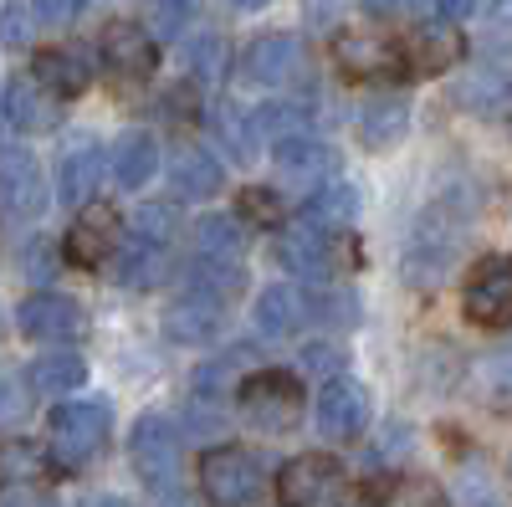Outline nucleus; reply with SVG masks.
Returning <instances> with one entry per match:
<instances>
[{"label":"nucleus","mask_w":512,"mask_h":507,"mask_svg":"<svg viewBox=\"0 0 512 507\" xmlns=\"http://www.w3.org/2000/svg\"><path fill=\"white\" fill-rule=\"evenodd\" d=\"M472 216H477V200L461 195V190H441L425 200V210L410 226V241H405V257H400V272L410 287H441L466 246V231H472Z\"/></svg>","instance_id":"1"},{"label":"nucleus","mask_w":512,"mask_h":507,"mask_svg":"<svg viewBox=\"0 0 512 507\" xmlns=\"http://www.w3.org/2000/svg\"><path fill=\"white\" fill-rule=\"evenodd\" d=\"M108 431H113V410L103 400H72V405H57L52 410L47 451H52L57 467L77 472V467H88V461L103 456Z\"/></svg>","instance_id":"2"},{"label":"nucleus","mask_w":512,"mask_h":507,"mask_svg":"<svg viewBox=\"0 0 512 507\" xmlns=\"http://www.w3.org/2000/svg\"><path fill=\"white\" fill-rule=\"evenodd\" d=\"M241 415L251 420L262 436H282L297 426L303 415V379L292 369H262L241 385Z\"/></svg>","instance_id":"3"},{"label":"nucleus","mask_w":512,"mask_h":507,"mask_svg":"<svg viewBox=\"0 0 512 507\" xmlns=\"http://www.w3.org/2000/svg\"><path fill=\"white\" fill-rule=\"evenodd\" d=\"M200 487H205V502L210 507H256L262 502V461L241 446H216L205 451L200 461Z\"/></svg>","instance_id":"4"},{"label":"nucleus","mask_w":512,"mask_h":507,"mask_svg":"<svg viewBox=\"0 0 512 507\" xmlns=\"http://www.w3.org/2000/svg\"><path fill=\"white\" fill-rule=\"evenodd\" d=\"M344 487H349L344 467H338L333 456H318V451L292 456L287 467L277 472L282 507H338L344 502Z\"/></svg>","instance_id":"5"},{"label":"nucleus","mask_w":512,"mask_h":507,"mask_svg":"<svg viewBox=\"0 0 512 507\" xmlns=\"http://www.w3.org/2000/svg\"><path fill=\"white\" fill-rule=\"evenodd\" d=\"M128 456H134V472L154 492H169L180 482V431H175V420L144 415L134 426V436H128Z\"/></svg>","instance_id":"6"},{"label":"nucleus","mask_w":512,"mask_h":507,"mask_svg":"<svg viewBox=\"0 0 512 507\" xmlns=\"http://www.w3.org/2000/svg\"><path fill=\"white\" fill-rule=\"evenodd\" d=\"M461 308L482 328H507L512 323V257L507 251H492V257H482L472 267L466 292H461Z\"/></svg>","instance_id":"7"},{"label":"nucleus","mask_w":512,"mask_h":507,"mask_svg":"<svg viewBox=\"0 0 512 507\" xmlns=\"http://www.w3.org/2000/svg\"><path fill=\"white\" fill-rule=\"evenodd\" d=\"M272 251H277V267L292 272V277H303V282H328L338 272V241L318 221L282 226V236H277Z\"/></svg>","instance_id":"8"},{"label":"nucleus","mask_w":512,"mask_h":507,"mask_svg":"<svg viewBox=\"0 0 512 507\" xmlns=\"http://www.w3.org/2000/svg\"><path fill=\"white\" fill-rule=\"evenodd\" d=\"M313 420H318L323 441H354V436H364V426H369V395H364V385L333 374L328 385L318 390V400H313Z\"/></svg>","instance_id":"9"},{"label":"nucleus","mask_w":512,"mask_h":507,"mask_svg":"<svg viewBox=\"0 0 512 507\" xmlns=\"http://www.w3.org/2000/svg\"><path fill=\"white\" fill-rule=\"evenodd\" d=\"M297 67H303V41H297L292 31L256 36L246 47V57H241V77L251 82V88H282V82L297 77Z\"/></svg>","instance_id":"10"},{"label":"nucleus","mask_w":512,"mask_h":507,"mask_svg":"<svg viewBox=\"0 0 512 507\" xmlns=\"http://www.w3.org/2000/svg\"><path fill=\"white\" fill-rule=\"evenodd\" d=\"M323 313H328V298H318L308 287H267L256 298V328L267 338H292L297 328H308Z\"/></svg>","instance_id":"11"},{"label":"nucleus","mask_w":512,"mask_h":507,"mask_svg":"<svg viewBox=\"0 0 512 507\" xmlns=\"http://www.w3.org/2000/svg\"><path fill=\"white\" fill-rule=\"evenodd\" d=\"M16 323L31 344H72V338H82V328H88L82 323V308L72 298H62V292H36V298H26Z\"/></svg>","instance_id":"12"},{"label":"nucleus","mask_w":512,"mask_h":507,"mask_svg":"<svg viewBox=\"0 0 512 507\" xmlns=\"http://www.w3.org/2000/svg\"><path fill=\"white\" fill-rule=\"evenodd\" d=\"M221 328H226V298H216V292H205V287H190L185 298H175L164 313V333L175 338V344H210Z\"/></svg>","instance_id":"13"},{"label":"nucleus","mask_w":512,"mask_h":507,"mask_svg":"<svg viewBox=\"0 0 512 507\" xmlns=\"http://www.w3.org/2000/svg\"><path fill=\"white\" fill-rule=\"evenodd\" d=\"M400 52H405V72L410 77H441V72H451L461 62L466 41H461V31L451 21H425V26L410 31V41Z\"/></svg>","instance_id":"14"},{"label":"nucleus","mask_w":512,"mask_h":507,"mask_svg":"<svg viewBox=\"0 0 512 507\" xmlns=\"http://www.w3.org/2000/svg\"><path fill=\"white\" fill-rule=\"evenodd\" d=\"M333 57L349 77H400L405 72V52L395 41H384L379 31H344L333 41Z\"/></svg>","instance_id":"15"},{"label":"nucleus","mask_w":512,"mask_h":507,"mask_svg":"<svg viewBox=\"0 0 512 507\" xmlns=\"http://www.w3.org/2000/svg\"><path fill=\"white\" fill-rule=\"evenodd\" d=\"M123 246V226L108 205H93V210H82V216L72 221L67 231V262L77 267H103L113 262V251Z\"/></svg>","instance_id":"16"},{"label":"nucleus","mask_w":512,"mask_h":507,"mask_svg":"<svg viewBox=\"0 0 512 507\" xmlns=\"http://www.w3.org/2000/svg\"><path fill=\"white\" fill-rule=\"evenodd\" d=\"M0 200H6L11 216L31 221L47 205V190H41V169L26 149H0Z\"/></svg>","instance_id":"17"},{"label":"nucleus","mask_w":512,"mask_h":507,"mask_svg":"<svg viewBox=\"0 0 512 507\" xmlns=\"http://www.w3.org/2000/svg\"><path fill=\"white\" fill-rule=\"evenodd\" d=\"M103 62L118 72V77H134L144 82L154 67H159V47H154V36L134 21H113L103 31Z\"/></svg>","instance_id":"18"},{"label":"nucleus","mask_w":512,"mask_h":507,"mask_svg":"<svg viewBox=\"0 0 512 507\" xmlns=\"http://www.w3.org/2000/svg\"><path fill=\"white\" fill-rule=\"evenodd\" d=\"M272 164L282 180H297V185H323L333 169H338V154L313 139V134H292V139H277L272 144Z\"/></svg>","instance_id":"19"},{"label":"nucleus","mask_w":512,"mask_h":507,"mask_svg":"<svg viewBox=\"0 0 512 507\" xmlns=\"http://www.w3.org/2000/svg\"><path fill=\"white\" fill-rule=\"evenodd\" d=\"M221 185H226V169L216 154H205V149L169 154V195L175 200H210V195H221Z\"/></svg>","instance_id":"20"},{"label":"nucleus","mask_w":512,"mask_h":507,"mask_svg":"<svg viewBox=\"0 0 512 507\" xmlns=\"http://www.w3.org/2000/svg\"><path fill=\"white\" fill-rule=\"evenodd\" d=\"M57 93L52 88H41L36 77H16L11 88H6V123L21 134H47L57 129Z\"/></svg>","instance_id":"21"},{"label":"nucleus","mask_w":512,"mask_h":507,"mask_svg":"<svg viewBox=\"0 0 512 507\" xmlns=\"http://www.w3.org/2000/svg\"><path fill=\"white\" fill-rule=\"evenodd\" d=\"M36 82L52 88L57 98H77V93H88V82H93V57L82 47H52V52L36 57Z\"/></svg>","instance_id":"22"},{"label":"nucleus","mask_w":512,"mask_h":507,"mask_svg":"<svg viewBox=\"0 0 512 507\" xmlns=\"http://www.w3.org/2000/svg\"><path fill=\"white\" fill-rule=\"evenodd\" d=\"M103 185V149L98 144H77L62 154V169H57V200L62 205H88Z\"/></svg>","instance_id":"23"},{"label":"nucleus","mask_w":512,"mask_h":507,"mask_svg":"<svg viewBox=\"0 0 512 507\" xmlns=\"http://www.w3.org/2000/svg\"><path fill=\"white\" fill-rule=\"evenodd\" d=\"M246 257V231L236 216H205L195 226V262L200 267H241Z\"/></svg>","instance_id":"24"},{"label":"nucleus","mask_w":512,"mask_h":507,"mask_svg":"<svg viewBox=\"0 0 512 507\" xmlns=\"http://www.w3.org/2000/svg\"><path fill=\"white\" fill-rule=\"evenodd\" d=\"M154 169H159V144H154V134L128 129V134L113 144V180H118L123 190H144V185L154 180Z\"/></svg>","instance_id":"25"},{"label":"nucleus","mask_w":512,"mask_h":507,"mask_svg":"<svg viewBox=\"0 0 512 507\" xmlns=\"http://www.w3.org/2000/svg\"><path fill=\"white\" fill-rule=\"evenodd\" d=\"M164 272H169L164 246H154L144 236H128L113 251V282H123V287H154V282H164Z\"/></svg>","instance_id":"26"},{"label":"nucleus","mask_w":512,"mask_h":507,"mask_svg":"<svg viewBox=\"0 0 512 507\" xmlns=\"http://www.w3.org/2000/svg\"><path fill=\"white\" fill-rule=\"evenodd\" d=\"M210 134L226 144L231 159H256V144H262L256 113H246V108H236V103H216V108H210Z\"/></svg>","instance_id":"27"},{"label":"nucleus","mask_w":512,"mask_h":507,"mask_svg":"<svg viewBox=\"0 0 512 507\" xmlns=\"http://www.w3.org/2000/svg\"><path fill=\"white\" fill-rule=\"evenodd\" d=\"M405 129H410V103H405V98H374V103L364 108V118H359V139H364L369 149L400 144Z\"/></svg>","instance_id":"28"},{"label":"nucleus","mask_w":512,"mask_h":507,"mask_svg":"<svg viewBox=\"0 0 512 507\" xmlns=\"http://www.w3.org/2000/svg\"><path fill=\"white\" fill-rule=\"evenodd\" d=\"M359 216V190L349 180H323L313 195H308V221L338 231V226H349Z\"/></svg>","instance_id":"29"},{"label":"nucleus","mask_w":512,"mask_h":507,"mask_svg":"<svg viewBox=\"0 0 512 507\" xmlns=\"http://www.w3.org/2000/svg\"><path fill=\"white\" fill-rule=\"evenodd\" d=\"M82 379H88V364H82L77 354H47V359L31 364V390L36 395H52V400L82 390Z\"/></svg>","instance_id":"30"},{"label":"nucleus","mask_w":512,"mask_h":507,"mask_svg":"<svg viewBox=\"0 0 512 507\" xmlns=\"http://www.w3.org/2000/svg\"><path fill=\"white\" fill-rule=\"evenodd\" d=\"M379 507H446V492L431 477H390L379 492Z\"/></svg>","instance_id":"31"},{"label":"nucleus","mask_w":512,"mask_h":507,"mask_svg":"<svg viewBox=\"0 0 512 507\" xmlns=\"http://www.w3.org/2000/svg\"><path fill=\"white\" fill-rule=\"evenodd\" d=\"M36 31H47L36 16V0H6V11H0V47L21 52L36 41Z\"/></svg>","instance_id":"32"},{"label":"nucleus","mask_w":512,"mask_h":507,"mask_svg":"<svg viewBox=\"0 0 512 507\" xmlns=\"http://www.w3.org/2000/svg\"><path fill=\"white\" fill-rule=\"evenodd\" d=\"M308 123L313 113L303 103H267V108H256V129H262V139H292V134H308Z\"/></svg>","instance_id":"33"},{"label":"nucleus","mask_w":512,"mask_h":507,"mask_svg":"<svg viewBox=\"0 0 512 507\" xmlns=\"http://www.w3.org/2000/svg\"><path fill=\"white\" fill-rule=\"evenodd\" d=\"M134 236H144V241H154V246H169L180 236V210L175 205H139V216H134Z\"/></svg>","instance_id":"34"},{"label":"nucleus","mask_w":512,"mask_h":507,"mask_svg":"<svg viewBox=\"0 0 512 507\" xmlns=\"http://www.w3.org/2000/svg\"><path fill=\"white\" fill-rule=\"evenodd\" d=\"M477 47H482L487 57H507V52H512V0H497V6H492Z\"/></svg>","instance_id":"35"},{"label":"nucleus","mask_w":512,"mask_h":507,"mask_svg":"<svg viewBox=\"0 0 512 507\" xmlns=\"http://www.w3.org/2000/svg\"><path fill=\"white\" fill-rule=\"evenodd\" d=\"M461 507H502V497H497L487 467H477V461L461 472Z\"/></svg>","instance_id":"36"},{"label":"nucleus","mask_w":512,"mask_h":507,"mask_svg":"<svg viewBox=\"0 0 512 507\" xmlns=\"http://www.w3.org/2000/svg\"><path fill=\"white\" fill-rule=\"evenodd\" d=\"M195 72H200L205 82H216V77L226 72V41H221V36H200V41H195Z\"/></svg>","instance_id":"37"},{"label":"nucleus","mask_w":512,"mask_h":507,"mask_svg":"<svg viewBox=\"0 0 512 507\" xmlns=\"http://www.w3.org/2000/svg\"><path fill=\"white\" fill-rule=\"evenodd\" d=\"M26 415H31L26 385H16V379H0V426H21Z\"/></svg>","instance_id":"38"},{"label":"nucleus","mask_w":512,"mask_h":507,"mask_svg":"<svg viewBox=\"0 0 512 507\" xmlns=\"http://www.w3.org/2000/svg\"><path fill=\"white\" fill-rule=\"evenodd\" d=\"M246 216H256L262 226H277V221H282V200H277V190H246Z\"/></svg>","instance_id":"39"},{"label":"nucleus","mask_w":512,"mask_h":507,"mask_svg":"<svg viewBox=\"0 0 512 507\" xmlns=\"http://www.w3.org/2000/svg\"><path fill=\"white\" fill-rule=\"evenodd\" d=\"M154 6H159V26L169 31V36H175L200 6H205V0H154Z\"/></svg>","instance_id":"40"},{"label":"nucleus","mask_w":512,"mask_h":507,"mask_svg":"<svg viewBox=\"0 0 512 507\" xmlns=\"http://www.w3.org/2000/svg\"><path fill=\"white\" fill-rule=\"evenodd\" d=\"M487 374H492V390H497V400H507V405H512V344H507L502 354H492Z\"/></svg>","instance_id":"41"},{"label":"nucleus","mask_w":512,"mask_h":507,"mask_svg":"<svg viewBox=\"0 0 512 507\" xmlns=\"http://www.w3.org/2000/svg\"><path fill=\"white\" fill-rule=\"evenodd\" d=\"M0 507H52V497L36 487H6L0 492Z\"/></svg>","instance_id":"42"},{"label":"nucleus","mask_w":512,"mask_h":507,"mask_svg":"<svg viewBox=\"0 0 512 507\" xmlns=\"http://www.w3.org/2000/svg\"><path fill=\"white\" fill-rule=\"evenodd\" d=\"M359 6H364L369 16H379V21H390V16H405L415 0H359Z\"/></svg>","instance_id":"43"},{"label":"nucleus","mask_w":512,"mask_h":507,"mask_svg":"<svg viewBox=\"0 0 512 507\" xmlns=\"http://www.w3.org/2000/svg\"><path fill=\"white\" fill-rule=\"evenodd\" d=\"M436 6H441V21H466V16H477V6H482V0H436Z\"/></svg>","instance_id":"44"},{"label":"nucleus","mask_w":512,"mask_h":507,"mask_svg":"<svg viewBox=\"0 0 512 507\" xmlns=\"http://www.w3.org/2000/svg\"><path fill=\"white\" fill-rule=\"evenodd\" d=\"M338 359H344V354H333L328 344H313V349L303 354V364H308V369H323V374H333V369H338Z\"/></svg>","instance_id":"45"},{"label":"nucleus","mask_w":512,"mask_h":507,"mask_svg":"<svg viewBox=\"0 0 512 507\" xmlns=\"http://www.w3.org/2000/svg\"><path fill=\"white\" fill-rule=\"evenodd\" d=\"M159 507H195V497H185L180 487H169V492H159Z\"/></svg>","instance_id":"46"},{"label":"nucleus","mask_w":512,"mask_h":507,"mask_svg":"<svg viewBox=\"0 0 512 507\" xmlns=\"http://www.w3.org/2000/svg\"><path fill=\"white\" fill-rule=\"evenodd\" d=\"M82 507H134V502H123V497H93V502H82Z\"/></svg>","instance_id":"47"},{"label":"nucleus","mask_w":512,"mask_h":507,"mask_svg":"<svg viewBox=\"0 0 512 507\" xmlns=\"http://www.w3.org/2000/svg\"><path fill=\"white\" fill-rule=\"evenodd\" d=\"M236 11H262V6H272V0H231Z\"/></svg>","instance_id":"48"},{"label":"nucleus","mask_w":512,"mask_h":507,"mask_svg":"<svg viewBox=\"0 0 512 507\" xmlns=\"http://www.w3.org/2000/svg\"><path fill=\"white\" fill-rule=\"evenodd\" d=\"M507 467H512V461H507Z\"/></svg>","instance_id":"49"}]
</instances>
